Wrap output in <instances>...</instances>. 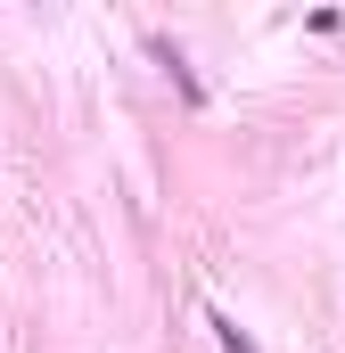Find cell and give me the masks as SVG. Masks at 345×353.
Wrapping results in <instances>:
<instances>
[{"label": "cell", "mask_w": 345, "mask_h": 353, "mask_svg": "<svg viewBox=\"0 0 345 353\" xmlns=\"http://www.w3.org/2000/svg\"><path fill=\"white\" fill-rule=\"evenodd\" d=\"M214 329H222V353H255V345H247V329H239V321H214Z\"/></svg>", "instance_id": "obj_1"}]
</instances>
